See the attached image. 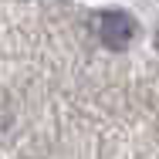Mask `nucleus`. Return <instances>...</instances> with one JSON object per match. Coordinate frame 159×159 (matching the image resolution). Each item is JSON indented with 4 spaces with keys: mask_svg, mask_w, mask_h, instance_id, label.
<instances>
[{
    "mask_svg": "<svg viewBox=\"0 0 159 159\" xmlns=\"http://www.w3.org/2000/svg\"><path fill=\"white\" fill-rule=\"evenodd\" d=\"M95 34L108 51H125L135 37V20L125 10H105L95 17Z\"/></svg>",
    "mask_w": 159,
    "mask_h": 159,
    "instance_id": "nucleus-1",
    "label": "nucleus"
}]
</instances>
